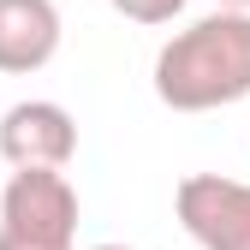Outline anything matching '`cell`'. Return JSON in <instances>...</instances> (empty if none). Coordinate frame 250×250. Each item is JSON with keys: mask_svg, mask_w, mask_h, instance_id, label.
<instances>
[{"mask_svg": "<svg viewBox=\"0 0 250 250\" xmlns=\"http://www.w3.org/2000/svg\"><path fill=\"white\" fill-rule=\"evenodd\" d=\"M155 96L173 113H208L250 96V12H221L185 24L155 54Z\"/></svg>", "mask_w": 250, "mask_h": 250, "instance_id": "1", "label": "cell"}, {"mask_svg": "<svg viewBox=\"0 0 250 250\" xmlns=\"http://www.w3.org/2000/svg\"><path fill=\"white\" fill-rule=\"evenodd\" d=\"M107 6L119 18H131V24H173L185 12V0H107Z\"/></svg>", "mask_w": 250, "mask_h": 250, "instance_id": "6", "label": "cell"}, {"mask_svg": "<svg viewBox=\"0 0 250 250\" xmlns=\"http://www.w3.org/2000/svg\"><path fill=\"white\" fill-rule=\"evenodd\" d=\"M221 12H250V0H214Z\"/></svg>", "mask_w": 250, "mask_h": 250, "instance_id": "7", "label": "cell"}, {"mask_svg": "<svg viewBox=\"0 0 250 250\" xmlns=\"http://www.w3.org/2000/svg\"><path fill=\"white\" fill-rule=\"evenodd\" d=\"M72 155H78V119L60 102H12L0 113V161L12 173H30V167L66 173Z\"/></svg>", "mask_w": 250, "mask_h": 250, "instance_id": "4", "label": "cell"}, {"mask_svg": "<svg viewBox=\"0 0 250 250\" xmlns=\"http://www.w3.org/2000/svg\"><path fill=\"white\" fill-rule=\"evenodd\" d=\"M173 208L203 250H250V185L227 173H185Z\"/></svg>", "mask_w": 250, "mask_h": 250, "instance_id": "3", "label": "cell"}, {"mask_svg": "<svg viewBox=\"0 0 250 250\" xmlns=\"http://www.w3.org/2000/svg\"><path fill=\"white\" fill-rule=\"evenodd\" d=\"M0 250H78V185L54 167L12 173L0 191Z\"/></svg>", "mask_w": 250, "mask_h": 250, "instance_id": "2", "label": "cell"}, {"mask_svg": "<svg viewBox=\"0 0 250 250\" xmlns=\"http://www.w3.org/2000/svg\"><path fill=\"white\" fill-rule=\"evenodd\" d=\"M89 250H131V244H89Z\"/></svg>", "mask_w": 250, "mask_h": 250, "instance_id": "8", "label": "cell"}, {"mask_svg": "<svg viewBox=\"0 0 250 250\" xmlns=\"http://www.w3.org/2000/svg\"><path fill=\"white\" fill-rule=\"evenodd\" d=\"M60 6L54 0H0V72L30 78L60 54Z\"/></svg>", "mask_w": 250, "mask_h": 250, "instance_id": "5", "label": "cell"}]
</instances>
